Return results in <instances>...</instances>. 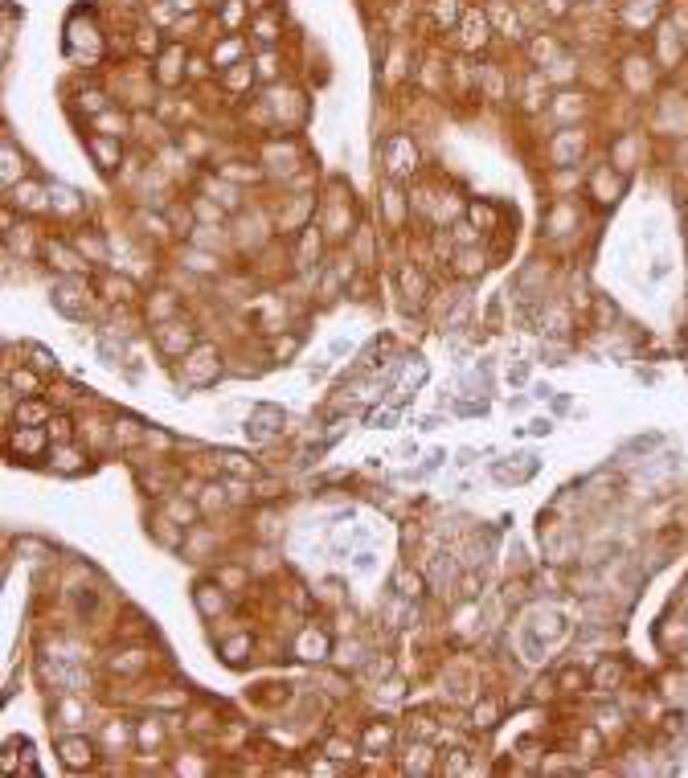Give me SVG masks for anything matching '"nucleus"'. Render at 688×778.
<instances>
[{"label":"nucleus","instance_id":"1","mask_svg":"<svg viewBox=\"0 0 688 778\" xmlns=\"http://www.w3.org/2000/svg\"><path fill=\"white\" fill-rule=\"evenodd\" d=\"M283 430V410L279 406H254L246 418V439L250 443H267Z\"/></svg>","mask_w":688,"mask_h":778},{"label":"nucleus","instance_id":"8","mask_svg":"<svg viewBox=\"0 0 688 778\" xmlns=\"http://www.w3.org/2000/svg\"><path fill=\"white\" fill-rule=\"evenodd\" d=\"M86 148L95 152V160H99V168L107 172V168H115V160H119V144L115 140H107V136H91L86 140Z\"/></svg>","mask_w":688,"mask_h":778},{"label":"nucleus","instance_id":"21","mask_svg":"<svg viewBox=\"0 0 688 778\" xmlns=\"http://www.w3.org/2000/svg\"><path fill=\"white\" fill-rule=\"evenodd\" d=\"M172 5H177V13H185V9H189V13H197V9H201V0H172Z\"/></svg>","mask_w":688,"mask_h":778},{"label":"nucleus","instance_id":"5","mask_svg":"<svg viewBox=\"0 0 688 778\" xmlns=\"http://www.w3.org/2000/svg\"><path fill=\"white\" fill-rule=\"evenodd\" d=\"M242 54H246V41H242L238 33H226V41H218V50H213V66H218V70H230V66L246 62Z\"/></svg>","mask_w":688,"mask_h":778},{"label":"nucleus","instance_id":"12","mask_svg":"<svg viewBox=\"0 0 688 778\" xmlns=\"http://www.w3.org/2000/svg\"><path fill=\"white\" fill-rule=\"evenodd\" d=\"M254 37H258V46H263V50H271L275 41H279L275 21H271V17H258V21H254Z\"/></svg>","mask_w":688,"mask_h":778},{"label":"nucleus","instance_id":"13","mask_svg":"<svg viewBox=\"0 0 688 778\" xmlns=\"http://www.w3.org/2000/svg\"><path fill=\"white\" fill-rule=\"evenodd\" d=\"M46 435H50L54 443H70V435H74V430H70V418H66V414H50Z\"/></svg>","mask_w":688,"mask_h":778},{"label":"nucleus","instance_id":"17","mask_svg":"<svg viewBox=\"0 0 688 778\" xmlns=\"http://www.w3.org/2000/svg\"><path fill=\"white\" fill-rule=\"evenodd\" d=\"M222 463H226L230 471H238V475H254V471H258L254 463H246V459H242V455H234V451H226V455H222Z\"/></svg>","mask_w":688,"mask_h":778},{"label":"nucleus","instance_id":"20","mask_svg":"<svg viewBox=\"0 0 688 778\" xmlns=\"http://www.w3.org/2000/svg\"><path fill=\"white\" fill-rule=\"evenodd\" d=\"M394 422V410H377L373 418H369V426H390Z\"/></svg>","mask_w":688,"mask_h":778},{"label":"nucleus","instance_id":"7","mask_svg":"<svg viewBox=\"0 0 688 778\" xmlns=\"http://www.w3.org/2000/svg\"><path fill=\"white\" fill-rule=\"evenodd\" d=\"M246 13H250L246 0H218V21H222L230 33H238V25L246 21Z\"/></svg>","mask_w":688,"mask_h":778},{"label":"nucleus","instance_id":"9","mask_svg":"<svg viewBox=\"0 0 688 778\" xmlns=\"http://www.w3.org/2000/svg\"><path fill=\"white\" fill-rule=\"evenodd\" d=\"M54 467H58L62 475H78V471L86 467V459H82L70 443H58V447H54Z\"/></svg>","mask_w":688,"mask_h":778},{"label":"nucleus","instance_id":"2","mask_svg":"<svg viewBox=\"0 0 688 778\" xmlns=\"http://www.w3.org/2000/svg\"><path fill=\"white\" fill-rule=\"evenodd\" d=\"M459 29H463V46H467V50H484L488 41H492V33H496L492 17L480 13V9H467L463 21H459Z\"/></svg>","mask_w":688,"mask_h":778},{"label":"nucleus","instance_id":"16","mask_svg":"<svg viewBox=\"0 0 688 778\" xmlns=\"http://www.w3.org/2000/svg\"><path fill=\"white\" fill-rule=\"evenodd\" d=\"M390 738H394L390 725H373V729L365 733V746H369V750H385V746H390Z\"/></svg>","mask_w":688,"mask_h":778},{"label":"nucleus","instance_id":"23","mask_svg":"<svg viewBox=\"0 0 688 778\" xmlns=\"http://www.w3.org/2000/svg\"><path fill=\"white\" fill-rule=\"evenodd\" d=\"M246 5H254V9H267V5H271V0H246Z\"/></svg>","mask_w":688,"mask_h":778},{"label":"nucleus","instance_id":"6","mask_svg":"<svg viewBox=\"0 0 688 778\" xmlns=\"http://www.w3.org/2000/svg\"><path fill=\"white\" fill-rule=\"evenodd\" d=\"M533 471H537V459L533 455H525V463H496L492 467V475H496L500 484H525Z\"/></svg>","mask_w":688,"mask_h":778},{"label":"nucleus","instance_id":"14","mask_svg":"<svg viewBox=\"0 0 688 778\" xmlns=\"http://www.w3.org/2000/svg\"><path fill=\"white\" fill-rule=\"evenodd\" d=\"M17 422H21V426H25V422H50V410L37 406V402H25V406H17Z\"/></svg>","mask_w":688,"mask_h":778},{"label":"nucleus","instance_id":"11","mask_svg":"<svg viewBox=\"0 0 688 778\" xmlns=\"http://www.w3.org/2000/svg\"><path fill=\"white\" fill-rule=\"evenodd\" d=\"M463 5L459 0H435V17H439V25H455V21H463Z\"/></svg>","mask_w":688,"mask_h":778},{"label":"nucleus","instance_id":"10","mask_svg":"<svg viewBox=\"0 0 688 778\" xmlns=\"http://www.w3.org/2000/svg\"><path fill=\"white\" fill-rule=\"evenodd\" d=\"M299 656H304V660H324L328 656V635L324 631H304V639H299Z\"/></svg>","mask_w":688,"mask_h":778},{"label":"nucleus","instance_id":"15","mask_svg":"<svg viewBox=\"0 0 688 778\" xmlns=\"http://www.w3.org/2000/svg\"><path fill=\"white\" fill-rule=\"evenodd\" d=\"M50 258H58V263H54L58 271H70V275H74V271H82V263H78V258H74L66 246H50Z\"/></svg>","mask_w":688,"mask_h":778},{"label":"nucleus","instance_id":"3","mask_svg":"<svg viewBox=\"0 0 688 778\" xmlns=\"http://www.w3.org/2000/svg\"><path fill=\"white\" fill-rule=\"evenodd\" d=\"M58 754L70 770H86L95 762V746L86 742V738H58Z\"/></svg>","mask_w":688,"mask_h":778},{"label":"nucleus","instance_id":"18","mask_svg":"<svg viewBox=\"0 0 688 778\" xmlns=\"http://www.w3.org/2000/svg\"><path fill=\"white\" fill-rule=\"evenodd\" d=\"M13 447H17V451H21V447H25V451H29V455H33V451H37V447H41V435H17V439H13Z\"/></svg>","mask_w":688,"mask_h":778},{"label":"nucleus","instance_id":"22","mask_svg":"<svg viewBox=\"0 0 688 778\" xmlns=\"http://www.w3.org/2000/svg\"><path fill=\"white\" fill-rule=\"evenodd\" d=\"M328 754H332V758H349L353 750H349V746H340V742H332V746H328Z\"/></svg>","mask_w":688,"mask_h":778},{"label":"nucleus","instance_id":"4","mask_svg":"<svg viewBox=\"0 0 688 778\" xmlns=\"http://www.w3.org/2000/svg\"><path fill=\"white\" fill-rule=\"evenodd\" d=\"M181 62H185V50H181V46H168L164 58H160L156 82H160V86H177V82L185 78V66H181Z\"/></svg>","mask_w":688,"mask_h":778},{"label":"nucleus","instance_id":"19","mask_svg":"<svg viewBox=\"0 0 688 778\" xmlns=\"http://www.w3.org/2000/svg\"><path fill=\"white\" fill-rule=\"evenodd\" d=\"M13 385H17V389H29V394H33V389H37V377H33V373H13Z\"/></svg>","mask_w":688,"mask_h":778}]
</instances>
